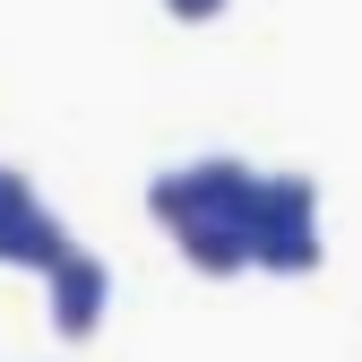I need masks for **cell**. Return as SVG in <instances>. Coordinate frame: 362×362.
I'll return each instance as SVG.
<instances>
[{
	"instance_id": "6da1fadb",
	"label": "cell",
	"mask_w": 362,
	"mask_h": 362,
	"mask_svg": "<svg viewBox=\"0 0 362 362\" xmlns=\"http://www.w3.org/2000/svg\"><path fill=\"white\" fill-rule=\"evenodd\" d=\"M320 259H328V242H320V181L310 173H267L259 207H250V267L310 276Z\"/></svg>"
},
{
	"instance_id": "7a4b0ae2",
	"label": "cell",
	"mask_w": 362,
	"mask_h": 362,
	"mask_svg": "<svg viewBox=\"0 0 362 362\" xmlns=\"http://www.w3.org/2000/svg\"><path fill=\"white\" fill-rule=\"evenodd\" d=\"M259 164H242V156H199V164H164L156 181H147V216L164 224H190V216H233V224H250V207H259Z\"/></svg>"
},
{
	"instance_id": "3957f363",
	"label": "cell",
	"mask_w": 362,
	"mask_h": 362,
	"mask_svg": "<svg viewBox=\"0 0 362 362\" xmlns=\"http://www.w3.org/2000/svg\"><path fill=\"white\" fill-rule=\"evenodd\" d=\"M43 293H52V328L61 337H95L104 310H112V267L95 250H69L52 276H43Z\"/></svg>"
},
{
	"instance_id": "277c9868",
	"label": "cell",
	"mask_w": 362,
	"mask_h": 362,
	"mask_svg": "<svg viewBox=\"0 0 362 362\" xmlns=\"http://www.w3.org/2000/svg\"><path fill=\"white\" fill-rule=\"evenodd\" d=\"M173 242L199 276H242L250 267V224H233V216H190V224H173Z\"/></svg>"
},
{
	"instance_id": "5b68a950",
	"label": "cell",
	"mask_w": 362,
	"mask_h": 362,
	"mask_svg": "<svg viewBox=\"0 0 362 362\" xmlns=\"http://www.w3.org/2000/svg\"><path fill=\"white\" fill-rule=\"evenodd\" d=\"M69 250H78V242H69V216H52L43 199L18 216V233H9V259H18V267H35V276H52Z\"/></svg>"
},
{
	"instance_id": "8992f818",
	"label": "cell",
	"mask_w": 362,
	"mask_h": 362,
	"mask_svg": "<svg viewBox=\"0 0 362 362\" xmlns=\"http://www.w3.org/2000/svg\"><path fill=\"white\" fill-rule=\"evenodd\" d=\"M35 207V190H26V173L18 164H0V259H9V233H18V216Z\"/></svg>"
},
{
	"instance_id": "52a82bcc",
	"label": "cell",
	"mask_w": 362,
	"mask_h": 362,
	"mask_svg": "<svg viewBox=\"0 0 362 362\" xmlns=\"http://www.w3.org/2000/svg\"><path fill=\"white\" fill-rule=\"evenodd\" d=\"M173 18H224V0H164Z\"/></svg>"
}]
</instances>
